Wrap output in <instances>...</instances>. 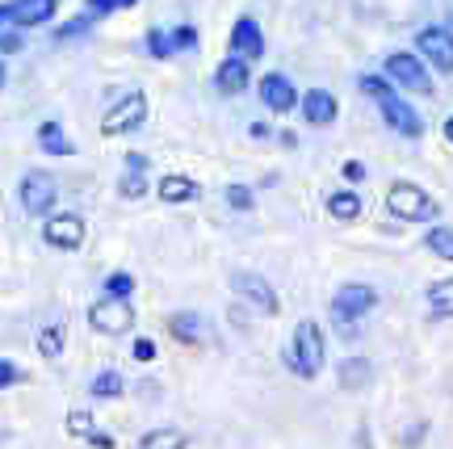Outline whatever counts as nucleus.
I'll return each instance as SVG.
<instances>
[{
	"mask_svg": "<svg viewBox=\"0 0 453 449\" xmlns=\"http://www.w3.org/2000/svg\"><path fill=\"white\" fill-rule=\"evenodd\" d=\"M281 366L290 369L294 378L315 383L327 366V332L319 320H298L294 323V337L281 344Z\"/></svg>",
	"mask_w": 453,
	"mask_h": 449,
	"instance_id": "1",
	"label": "nucleus"
},
{
	"mask_svg": "<svg viewBox=\"0 0 453 449\" xmlns=\"http://www.w3.org/2000/svg\"><path fill=\"white\" fill-rule=\"evenodd\" d=\"M357 89L370 97V101H378L382 122H387L399 139H420V135H424V118L416 113V105H411L407 97H399V89H395L382 72H365V76L357 81Z\"/></svg>",
	"mask_w": 453,
	"mask_h": 449,
	"instance_id": "2",
	"label": "nucleus"
},
{
	"mask_svg": "<svg viewBox=\"0 0 453 449\" xmlns=\"http://www.w3.org/2000/svg\"><path fill=\"white\" fill-rule=\"evenodd\" d=\"M387 214L395 223H424V227H437V219L445 214L441 202L433 193L416 185V181H390L387 190Z\"/></svg>",
	"mask_w": 453,
	"mask_h": 449,
	"instance_id": "3",
	"label": "nucleus"
},
{
	"mask_svg": "<svg viewBox=\"0 0 453 449\" xmlns=\"http://www.w3.org/2000/svg\"><path fill=\"white\" fill-rule=\"evenodd\" d=\"M378 303H382L378 286H370V282H344V286L332 294L327 315H332V323H336L344 337H357V323L365 320V315H373Z\"/></svg>",
	"mask_w": 453,
	"mask_h": 449,
	"instance_id": "4",
	"label": "nucleus"
},
{
	"mask_svg": "<svg viewBox=\"0 0 453 449\" xmlns=\"http://www.w3.org/2000/svg\"><path fill=\"white\" fill-rule=\"evenodd\" d=\"M382 76H387L395 89H403V93H416V97L437 93L433 72H428V64H424L416 50H390L387 59H382Z\"/></svg>",
	"mask_w": 453,
	"mask_h": 449,
	"instance_id": "5",
	"label": "nucleus"
},
{
	"mask_svg": "<svg viewBox=\"0 0 453 449\" xmlns=\"http://www.w3.org/2000/svg\"><path fill=\"white\" fill-rule=\"evenodd\" d=\"M226 282H231V294H235L248 311L269 315V320L281 311V294H277V286L265 277V273H257V269H231V277H226Z\"/></svg>",
	"mask_w": 453,
	"mask_h": 449,
	"instance_id": "6",
	"label": "nucleus"
},
{
	"mask_svg": "<svg viewBox=\"0 0 453 449\" xmlns=\"http://www.w3.org/2000/svg\"><path fill=\"white\" fill-rule=\"evenodd\" d=\"M147 113H151V101H147L143 89H134V93H127L110 113H105V118H101V135H105V139L134 135V130L147 122Z\"/></svg>",
	"mask_w": 453,
	"mask_h": 449,
	"instance_id": "7",
	"label": "nucleus"
},
{
	"mask_svg": "<svg viewBox=\"0 0 453 449\" xmlns=\"http://www.w3.org/2000/svg\"><path fill=\"white\" fill-rule=\"evenodd\" d=\"M21 210L30 214V219H50L55 214V197H59V181L50 177L47 168H30L26 177H21Z\"/></svg>",
	"mask_w": 453,
	"mask_h": 449,
	"instance_id": "8",
	"label": "nucleus"
},
{
	"mask_svg": "<svg viewBox=\"0 0 453 449\" xmlns=\"http://www.w3.org/2000/svg\"><path fill=\"white\" fill-rule=\"evenodd\" d=\"M134 303H127V298H105L101 294L97 303L88 306V328L93 332H101V337H130L134 332Z\"/></svg>",
	"mask_w": 453,
	"mask_h": 449,
	"instance_id": "9",
	"label": "nucleus"
},
{
	"mask_svg": "<svg viewBox=\"0 0 453 449\" xmlns=\"http://www.w3.org/2000/svg\"><path fill=\"white\" fill-rule=\"evenodd\" d=\"M416 55L428 64V72L453 76V30L449 26H424L416 34Z\"/></svg>",
	"mask_w": 453,
	"mask_h": 449,
	"instance_id": "10",
	"label": "nucleus"
},
{
	"mask_svg": "<svg viewBox=\"0 0 453 449\" xmlns=\"http://www.w3.org/2000/svg\"><path fill=\"white\" fill-rule=\"evenodd\" d=\"M84 236H88V227H84V219L72 214V210H59V214L42 219V244L55 248V252H81Z\"/></svg>",
	"mask_w": 453,
	"mask_h": 449,
	"instance_id": "11",
	"label": "nucleus"
},
{
	"mask_svg": "<svg viewBox=\"0 0 453 449\" xmlns=\"http://www.w3.org/2000/svg\"><path fill=\"white\" fill-rule=\"evenodd\" d=\"M257 93H260V105L269 113H294L298 110V101H303V93H298V84L286 76V72H265L257 81Z\"/></svg>",
	"mask_w": 453,
	"mask_h": 449,
	"instance_id": "12",
	"label": "nucleus"
},
{
	"mask_svg": "<svg viewBox=\"0 0 453 449\" xmlns=\"http://www.w3.org/2000/svg\"><path fill=\"white\" fill-rule=\"evenodd\" d=\"M226 50H231V59H243V64H257L265 55V30L257 17H235V26L226 34Z\"/></svg>",
	"mask_w": 453,
	"mask_h": 449,
	"instance_id": "13",
	"label": "nucleus"
},
{
	"mask_svg": "<svg viewBox=\"0 0 453 449\" xmlns=\"http://www.w3.org/2000/svg\"><path fill=\"white\" fill-rule=\"evenodd\" d=\"M0 13L13 30H30V26H47L59 13V0H4Z\"/></svg>",
	"mask_w": 453,
	"mask_h": 449,
	"instance_id": "14",
	"label": "nucleus"
},
{
	"mask_svg": "<svg viewBox=\"0 0 453 449\" xmlns=\"http://www.w3.org/2000/svg\"><path fill=\"white\" fill-rule=\"evenodd\" d=\"M373 378H378L373 357L349 353V357H340V361H336V386H340V391H349V395H357V391H370Z\"/></svg>",
	"mask_w": 453,
	"mask_h": 449,
	"instance_id": "15",
	"label": "nucleus"
},
{
	"mask_svg": "<svg viewBox=\"0 0 453 449\" xmlns=\"http://www.w3.org/2000/svg\"><path fill=\"white\" fill-rule=\"evenodd\" d=\"M298 113H303L307 127H332L340 118V101H336V93H327V89H307L303 101H298Z\"/></svg>",
	"mask_w": 453,
	"mask_h": 449,
	"instance_id": "16",
	"label": "nucleus"
},
{
	"mask_svg": "<svg viewBox=\"0 0 453 449\" xmlns=\"http://www.w3.org/2000/svg\"><path fill=\"white\" fill-rule=\"evenodd\" d=\"M164 328H168V337L177 340V344H185V349H202L206 337H211L202 311H173V315L164 320Z\"/></svg>",
	"mask_w": 453,
	"mask_h": 449,
	"instance_id": "17",
	"label": "nucleus"
},
{
	"mask_svg": "<svg viewBox=\"0 0 453 449\" xmlns=\"http://www.w3.org/2000/svg\"><path fill=\"white\" fill-rule=\"evenodd\" d=\"M156 197L164 206H189V202L202 197V185L194 177H185V173H168V177L156 181Z\"/></svg>",
	"mask_w": 453,
	"mask_h": 449,
	"instance_id": "18",
	"label": "nucleus"
},
{
	"mask_svg": "<svg viewBox=\"0 0 453 449\" xmlns=\"http://www.w3.org/2000/svg\"><path fill=\"white\" fill-rule=\"evenodd\" d=\"M248 84H257L252 81V64H243V59H231V55H226L223 64L214 67V89H219L223 97L248 93Z\"/></svg>",
	"mask_w": 453,
	"mask_h": 449,
	"instance_id": "19",
	"label": "nucleus"
},
{
	"mask_svg": "<svg viewBox=\"0 0 453 449\" xmlns=\"http://www.w3.org/2000/svg\"><path fill=\"white\" fill-rule=\"evenodd\" d=\"M424 306H428V320L445 323L453 320V277H437L424 286Z\"/></svg>",
	"mask_w": 453,
	"mask_h": 449,
	"instance_id": "20",
	"label": "nucleus"
},
{
	"mask_svg": "<svg viewBox=\"0 0 453 449\" xmlns=\"http://www.w3.org/2000/svg\"><path fill=\"white\" fill-rule=\"evenodd\" d=\"M324 206H327V214H332L336 223H357V219L365 214V202H361V193L349 190V185H344V190H332V193H327Z\"/></svg>",
	"mask_w": 453,
	"mask_h": 449,
	"instance_id": "21",
	"label": "nucleus"
},
{
	"mask_svg": "<svg viewBox=\"0 0 453 449\" xmlns=\"http://www.w3.org/2000/svg\"><path fill=\"white\" fill-rule=\"evenodd\" d=\"M34 349H38L42 361H59V357L67 353V328L59 320L42 323V328H38V337H34Z\"/></svg>",
	"mask_w": 453,
	"mask_h": 449,
	"instance_id": "22",
	"label": "nucleus"
},
{
	"mask_svg": "<svg viewBox=\"0 0 453 449\" xmlns=\"http://www.w3.org/2000/svg\"><path fill=\"white\" fill-rule=\"evenodd\" d=\"M88 395L101 403H113V399H122L127 395V378L118 374V369H97L93 378H88Z\"/></svg>",
	"mask_w": 453,
	"mask_h": 449,
	"instance_id": "23",
	"label": "nucleus"
},
{
	"mask_svg": "<svg viewBox=\"0 0 453 449\" xmlns=\"http://www.w3.org/2000/svg\"><path fill=\"white\" fill-rule=\"evenodd\" d=\"M139 449H189V433L177 424H160V429H147L139 437Z\"/></svg>",
	"mask_w": 453,
	"mask_h": 449,
	"instance_id": "24",
	"label": "nucleus"
},
{
	"mask_svg": "<svg viewBox=\"0 0 453 449\" xmlns=\"http://www.w3.org/2000/svg\"><path fill=\"white\" fill-rule=\"evenodd\" d=\"M38 147H42L47 156H72V151H76L72 139L64 135V127H59V118H47V122L38 127Z\"/></svg>",
	"mask_w": 453,
	"mask_h": 449,
	"instance_id": "25",
	"label": "nucleus"
},
{
	"mask_svg": "<svg viewBox=\"0 0 453 449\" xmlns=\"http://www.w3.org/2000/svg\"><path fill=\"white\" fill-rule=\"evenodd\" d=\"M64 429H67V437H76V441H84V445H88V441L101 433L97 416H93L88 407H72V412L64 416Z\"/></svg>",
	"mask_w": 453,
	"mask_h": 449,
	"instance_id": "26",
	"label": "nucleus"
},
{
	"mask_svg": "<svg viewBox=\"0 0 453 449\" xmlns=\"http://www.w3.org/2000/svg\"><path fill=\"white\" fill-rule=\"evenodd\" d=\"M424 252L437 260H449L453 265V223H437L424 231Z\"/></svg>",
	"mask_w": 453,
	"mask_h": 449,
	"instance_id": "27",
	"label": "nucleus"
},
{
	"mask_svg": "<svg viewBox=\"0 0 453 449\" xmlns=\"http://www.w3.org/2000/svg\"><path fill=\"white\" fill-rule=\"evenodd\" d=\"M101 294L105 298H134V273H127V269H113L105 282H101Z\"/></svg>",
	"mask_w": 453,
	"mask_h": 449,
	"instance_id": "28",
	"label": "nucleus"
},
{
	"mask_svg": "<svg viewBox=\"0 0 453 449\" xmlns=\"http://www.w3.org/2000/svg\"><path fill=\"white\" fill-rule=\"evenodd\" d=\"M143 47H147V55L151 59H173L177 55V47H173V30H147V38H143Z\"/></svg>",
	"mask_w": 453,
	"mask_h": 449,
	"instance_id": "29",
	"label": "nucleus"
},
{
	"mask_svg": "<svg viewBox=\"0 0 453 449\" xmlns=\"http://www.w3.org/2000/svg\"><path fill=\"white\" fill-rule=\"evenodd\" d=\"M223 197H226V206L240 210V214H248V210L257 206V193H252V185H240V181H231V185L223 190Z\"/></svg>",
	"mask_w": 453,
	"mask_h": 449,
	"instance_id": "30",
	"label": "nucleus"
},
{
	"mask_svg": "<svg viewBox=\"0 0 453 449\" xmlns=\"http://www.w3.org/2000/svg\"><path fill=\"white\" fill-rule=\"evenodd\" d=\"M428 433H433V424H428V420H416V424H407L403 433H399V449H424Z\"/></svg>",
	"mask_w": 453,
	"mask_h": 449,
	"instance_id": "31",
	"label": "nucleus"
},
{
	"mask_svg": "<svg viewBox=\"0 0 453 449\" xmlns=\"http://www.w3.org/2000/svg\"><path fill=\"white\" fill-rule=\"evenodd\" d=\"M130 357H134L139 366H151V361L160 357V349H156V340L151 337H134L130 340Z\"/></svg>",
	"mask_w": 453,
	"mask_h": 449,
	"instance_id": "32",
	"label": "nucleus"
},
{
	"mask_svg": "<svg viewBox=\"0 0 453 449\" xmlns=\"http://www.w3.org/2000/svg\"><path fill=\"white\" fill-rule=\"evenodd\" d=\"M118 193H122V197H143L147 193V173H122Z\"/></svg>",
	"mask_w": 453,
	"mask_h": 449,
	"instance_id": "33",
	"label": "nucleus"
},
{
	"mask_svg": "<svg viewBox=\"0 0 453 449\" xmlns=\"http://www.w3.org/2000/svg\"><path fill=\"white\" fill-rule=\"evenodd\" d=\"M340 177L349 181V190H357V185L365 181V164H361V160H344V164H340Z\"/></svg>",
	"mask_w": 453,
	"mask_h": 449,
	"instance_id": "34",
	"label": "nucleus"
},
{
	"mask_svg": "<svg viewBox=\"0 0 453 449\" xmlns=\"http://www.w3.org/2000/svg\"><path fill=\"white\" fill-rule=\"evenodd\" d=\"M113 9H122V0H84V13L93 17V21H97V17H110Z\"/></svg>",
	"mask_w": 453,
	"mask_h": 449,
	"instance_id": "35",
	"label": "nucleus"
},
{
	"mask_svg": "<svg viewBox=\"0 0 453 449\" xmlns=\"http://www.w3.org/2000/svg\"><path fill=\"white\" fill-rule=\"evenodd\" d=\"M21 383V369H17V361H9V357H0V391H9V386Z\"/></svg>",
	"mask_w": 453,
	"mask_h": 449,
	"instance_id": "36",
	"label": "nucleus"
},
{
	"mask_svg": "<svg viewBox=\"0 0 453 449\" xmlns=\"http://www.w3.org/2000/svg\"><path fill=\"white\" fill-rule=\"evenodd\" d=\"M173 47H177V50H194L197 47V30H194V26H177V30H173Z\"/></svg>",
	"mask_w": 453,
	"mask_h": 449,
	"instance_id": "37",
	"label": "nucleus"
},
{
	"mask_svg": "<svg viewBox=\"0 0 453 449\" xmlns=\"http://www.w3.org/2000/svg\"><path fill=\"white\" fill-rule=\"evenodd\" d=\"M88 26H93V17H88V13H81V21H72V26H59V38H64V43H67V38H76V34H84V30H88Z\"/></svg>",
	"mask_w": 453,
	"mask_h": 449,
	"instance_id": "38",
	"label": "nucleus"
},
{
	"mask_svg": "<svg viewBox=\"0 0 453 449\" xmlns=\"http://www.w3.org/2000/svg\"><path fill=\"white\" fill-rule=\"evenodd\" d=\"M0 50H4V55L21 50V34H17V30H0Z\"/></svg>",
	"mask_w": 453,
	"mask_h": 449,
	"instance_id": "39",
	"label": "nucleus"
},
{
	"mask_svg": "<svg viewBox=\"0 0 453 449\" xmlns=\"http://www.w3.org/2000/svg\"><path fill=\"white\" fill-rule=\"evenodd\" d=\"M88 449H118V437H113V433H105V429H101V433L93 437V441H88Z\"/></svg>",
	"mask_w": 453,
	"mask_h": 449,
	"instance_id": "40",
	"label": "nucleus"
},
{
	"mask_svg": "<svg viewBox=\"0 0 453 449\" xmlns=\"http://www.w3.org/2000/svg\"><path fill=\"white\" fill-rule=\"evenodd\" d=\"M127 173H147V156L130 151V156H127Z\"/></svg>",
	"mask_w": 453,
	"mask_h": 449,
	"instance_id": "41",
	"label": "nucleus"
},
{
	"mask_svg": "<svg viewBox=\"0 0 453 449\" xmlns=\"http://www.w3.org/2000/svg\"><path fill=\"white\" fill-rule=\"evenodd\" d=\"M273 130H269V122H252V139H269Z\"/></svg>",
	"mask_w": 453,
	"mask_h": 449,
	"instance_id": "42",
	"label": "nucleus"
},
{
	"mask_svg": "<svg viewBox=\"0 0 453 449\" xmlns=\"http://www.w3.org/2000/svg\"><path fill=\"white\" fill-rule=\"evenodd\" d=\"M441 135H445V143L453 147V113H449V118H445V122H441Z\"/></svg>",
	"mask_w": 453,
	"mask_h": 449,
	"instance_id": "43",
	"label": "nucleus"
},
{
	"mask_svg": "<svg viewBox=\"0 0 453 449\" xmlns=\"http://www.w3.org/2000/svg\"><path fill=\"white\" fill-rule=\"evenodd\" d=\"M4 81H9V76H4V64H0V89H4Z\"/></svg>",
	"mask_w": 453,
	"mask_h": 449,
	"instance_id": "44",
	"label": "nucleus"
},
{
	"mask_svg": "<svg viewBox=\"0 0 453 449\" xmlns=\"http://www.w3.org/2000/svg\"><path fill=\"white\" fill-rule=\"evenodd\" d=\"M130 4H139V0H122V9H130Z\"/></svg>",
	"mask_w": 453,
	"mask_h": 449,
	"instance_id": "45",
	"label": "nucleus"
}]
</instances>
